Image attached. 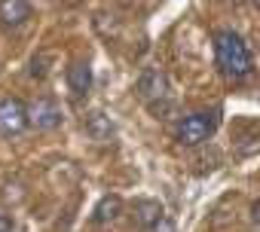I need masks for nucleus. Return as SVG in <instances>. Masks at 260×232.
Returning a JSON list of instances; mask_svg holds the SVG:
<instances>
[{"label":"nucleus","instance_id":"obj_9","mask_svg":"<svg viewBox=\"0 0 260 232\" xmlns=\"http://www.w3.org/2000/svg\"><path fill=\"white\" fill-rule=\"evenodd\" d=\"M166 217V208H162V202H156V199H138L135 202V223L141 226V229H150L156 220H162Z\"/></svg>","mask_w":260,"mask_h":232},{"label":"nucleus","instance_id":"obj_8","mask_svg":"<svg viewBox=\"0 0 260 232\" xmlns=\"http://www.w3.org/2000/svg\"><path fill=\"white\" fill-rule=\"evenodd\" d=\"M113 123H110V116L107 113H101V110H92L89 116H86V135L92 138V141H98V144H107V141H113Z\"/></svg>","mask_w":260,"mask_h":232},{"label":"nucleus","instance_id":"obj_15","mask_svg":"<svg viewBox=\"0 0 260 232\" xmlns=\"http://www.w3.org/2000/svg\"><path fill=\"white\" fill-rule=\"evenodd\" d=\"M254 4H257V7H260V0H254Z\"/></svg>","mask_w":260,"mask_h":232},{"label":"nucleus","instance_id":"obj_3","mask_svg":"<svg viewBox=\"0 0 260 232\" xmlns=\"http://www.w3.org/2000/svg\"><path fill=\"white\" fill-rule=\"evenodd\" d=\"M214 126H217L214 113H190V116H184L181 126H178V141L184 147H199L202 141L211 138Z\"/></svg>","mask_w":260,"mask_h":232},{"label":"nucleus","instance_id":"obj_12","mask_svg":"<svg viewBox=\"0 0 260 232\" xmlns=\"http://www.w3.org/2000/svg\"><path fill=\"white\" fill-rule=\"evenodd\" d=\"M147 232H175V223H172L169 217H162V220H156V223H153Z\"/></svg>","mask_w":260,"mask_h":232},{"label":"nucleus","instance_id":"obj_7","mask_svg":"<svg viewBox=\"0 0 260 232\" xmlns=\"http://www.w3.org/2000/svg\"><path fill=\"white\" fill-rule=\"evenodd\" d=\"M68 89H71L74 98L89 95V89H92V67H89V61H74L68 67Z\"/></svg>","mask_w":260,"mask_h":232},{"label":"nucleus","instance_id":"obj_10","mask_svg":"<svg viewBox=\"0 0 260 232\" xmlns=\"http://www.w3.org/2000/svg\"><path fill=\"white\" fill-rule=\"evenodd\" d=\"M119 214H122V199H119V196H104V199L95 205L92 220H95V223H110V220H116Z\"/></svg>","mask_w":260,"mask_h":232},{"label":"nucleus","instance_id":"obj_14","mask_svg":"<svg viewBox=\"0 0 260 232\" xmlns=\"http://www.w3.org/2000/svg\"><path fill=\"white\" fill-rule=\"evenodd\" d=\"M251 220H254V226L260 229V199H257V202L251 205Z\"/></svg>","mask_w":260,"mask_h":232},{"label":"nucleus","instance_id":"obj_2","mask_svg":"<svg viewBox=\"0 0 260 232\" xmlns=\"http://www.w3.org/2000/svg\"><path fill=\"white\" fill-rule=\"evenodd\" d=\"M138 98H141L153 113H166L169 104H172L169 76H166L159 67H147V70L138 76Z\"/></svg>","mask_w":260,"mask_h":232},{"label":"nucleus","instance_id":"obj_5","mask_svg":"<svg viewBox=\"0 0 260 232\" xmlns=\"http://www.w3.org/2000/svg\"><path fill=\"white\" fill-rule=\"evenodd\" d=\"M28 126L34 129H58L61 126V107L52 101V98H37L34 104H28Z\"/></svg>","mask_w":260,"mask_h":232},{"label":"nucleus","instance_id":"obj_6","mask_svg":"<svg viewBox=\"0 0 260 232\" xmlns=\"http://www.w3.org/2000/svg\"><path fill=\"white\" fill-rule=\"evenodd\" d=\"M31 19L28 0H0V25L4 28H22Z\"/></svg>","mask_w":260,"mask_h":232},{"label":"nucleus","instance_id":"obj_11","mask_svg":"<svg viewBox=\"0 0 260 232\" xmlns=\"http://www.w3.org/2000/svg\"><path fill=\"white\" fill-rule=\"evenodd\" d=\"M49 61H52V52H40V55H34V58H31V76L43 80V76L49 73Z\"/></svg>","mask_w":260,"mask_h":232},{"label":"nucleus","instance_id":"obj_13","mask_svg":"<svg viewBox=\"0 0 260 232\" xmlns=\"http://www.w3.org/2000/svg\"><path fill=\"white\" fill-rule=\"evenodd\" d=\"M0 232H13V217L10 214H0Z\"/></svg>","mask_w":260,"mask_h":232},{"label":"nucleus","instance_id":"obj_4","mask_svg":"<svg viewBox=\"0 0 260 232\" xmlns=\"http://www.w3.org/2000/svg\"><path fill=\"white\" fill-rule=\"evenodd\" d=\"M28 129V107L19 98H0V135H22Z\"/></svg>","mask_w":260,"mask_h":232},{"label":"nucleus","instance_id":"obj_1","mask_svg":"<svg viewBox=\"0 0 260 232\" xmlns=\"http://www.w3.org/2000/svg\"><path fill=\"white\" fill-rule=\"evenodd\" d=\"M214 55H217V67L230 76V80H245L254 67L251 52L245 46V40L236 31H220L214 37Z\"/></svg>","mask_w":260,"mask_h":232}]
</instances>
